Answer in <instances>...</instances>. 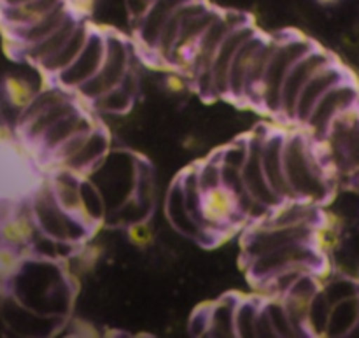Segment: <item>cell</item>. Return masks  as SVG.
<instances>
[{
	"mask_svg": "<svg viewBox=\"0 0 359 338\" xmlns=\"http://www.w3.org/2000/svg\"><path fill=\"white\" fill-rule=\"evenodd\" d=\"M284 170L294 200H304L318 205L319 202L328 198L330 186L323 161L304 135L293 133L286 137Z\"/></svg>",
	"mask_w": 359,
	"mask_h": 338,
	"instance_id": "cell-1",
	"label": "cell"
},
{
	"mask_svg": "<svg viewBox=\"0 0 359 338\" xmlns=\"http://www.w3.org/2000/svg\"><path fill=\"white\" fill-rule=\"evenodd\" d=\"M316 46L305 37L293 35V37L279 39L262 84V107L265 111H269L270 114H280L283 88L291 69L298 60L304 58Z\"/></svg>",
	"mask_w": 359,
	"mask_h": 338,
	"instance_id": "cell-2",
	"label": "cell"
},
{
	"mask_svg": "<svg viewBox=\"0 0 359 338\" xmlns=\"http://www.w3.org/2000/svg\"><path fill=\"white\" fill-rule=\"evenodd\" d=\"M30 202L35 221L41 228V234L48 235V237L76 244L86 237L88 230L91 228L79 217L72 216L65 209H62V205L56 202L51 184L39 189V193Z\"/></svg>",
	"mask_w": 359,
	"mask_h": 338,
	"instance_id": "cell-3",
	"label": "cell"
},
{
	"mask_svg": "<svg viewBox=\"0 0 359 338\" xmlns=\"http://www.w3.org/2000/svg\"><path fill=\"white\" fill-rule=\"evenodd\" d=\"M128 72H130L128 44H126L125 39L119 37V35L105 34L104 63H102L100 70H98L90 81H86V83L81 84V86L77 88L76 93L81 95L84 100L93 104L95 100L104 97L107 91L118 88Z\"/></svg>",
	"mask_w": 359,
	"mask_h": 338,
	"instance_id": "cell-4",
	"label": "cell"
},
{
	"mask_svg": "<svg viewBox=\"0 0 359 338\" xmlns=\"http://www.w3.org/2000/svg\"><path fill=\"white\" fill-rule=\"evenodd\" d=\"M321 249L316 248L314 244H293L258 256L248 262V266L251 279H255L256 283H263L276 273L294 269V266H304L318 273L321 270Z\"/></svg>",
	"mask_w": 359,
	"mask_h": 338,
	"instance_id": "cell-5",
	"label": "cell"
},
{
	"mask_svg": "<svg viewBox=\"0 0 359 338\" xmlns=\"http://www.w3.org/2000/svg\"><path fill=\"white\" fill-rule=\"evenodd\" d=\"M318 228L312 227H272V224H259L252 228L244 237L242 251L248 262L276 251L279 248L293 244H316Z\"/></svg>",
	"mask_w": 359,
	"mask_h": 338,
	"instance_id": "cell-6",
	"label": "cell"
},
{
	"mask_svg": "<svg viewBox=\"0 0 359 338\" xmlns=\"http://www.w3.org/2000/svg\"><path fill=\"white\" fill-rule=\"evenodd\" d=\"M263 139H265V133L258 135V133H252L249 137V153L248 160H245L244 167H242V181H244V188L248 191V195L255 200L258 205H262L263 209L270 210L272 212L277 205L284 202L279 195L276 193V189L272 188V184L269 182L265 174V168H263L262 161V147H263Z\"/></svg>",
	"mask_w": 359,
	"mask_h": 338,
	"instance_id": "cell-7",
	"label": "cell"
},
{
	"mask_svg": "<svg viewBox=\"0 0 359 338\" xmlns=\"http://www.w3.org/2000/svg\"><path fill=\"white\" fill-rule=\"evenodd\" d=\"M332 62H335V60H333L328 53L323 51V49H319L318 46H316L312 51H309L304 58H300L297 63H294L283 88L280 116H284L287 121H294V119H297L298 98H300L305 84L311 81V77L314 76L318 70H321L323 67L330 65Z\"/></svg>",
	"mask_w": 359,
	"mask_h": 338,
	"instance_id": "cell-8",
	"label": "cell"
},
{
	"mask_svg": "<svg viewBox=\"0 0 359 338\" xmlns=\"http://www.w3.org/2000/svg\"><path fill=\"white\" fill-rule=\"evenodd\" d=\"M359 98L358 88L349 79L337 84L332 90L323 95L321 100L312 111L309 123L305 126L312 130L316 135H326L332 130L333 123L356 105Z\"/></svg>",
	"mask_w": 359,
	"mask_h": 338,
	"instance_id": "cell-9",
	"label": "cell"
},
{
	"mask_svg": "<svg viewBox=\"0 0 359 338\" xmlns=\"http://www.w3.org/2000/svg\"><path fill=\"white\" fill-rule=\"evenodd\" d=\"M258 34L249 21L238 25L228 34L223 44L217 49L216 56L210 65V81H212V93L217 97H228V81H230V69L237 56L238 49L245 44L251 37Z\"/></svg>",
	"mask_w": 359,
	"mask_h": 338,
	"instance_id": "cell-10",
	"label": "cell"
},
{
	"mask_svg": "<svg viewBox=\"0 0 359 338\" xmlns=\"http://www.w3.org/2000/svg\"><path fill=\"white\" fill-rule=\"evenodd\" d=\"M104 58H105V34H102V32L95 30L93 28L86 46H84L83 53L79 55V58H77L69 69L63 70L60 76H56L55 81L60 84V86L76 91L81 84L90 81L91 77L100 70L102 63H104Z\"/></svg>",
	"mask_w": 359,
	"mask_h": 338,
	"instance_id": "cell-11",
	"label": "cell"
},
{
	"mask_svg": "<svg viewBox=\"0 0 359 338\" xmlns=\"http://www.w3.org/2000/svg\"><path fill=\"white\" fill-rule=\"evenodd\" d=\"M202 209L207 228L216 231V234L233 227L241 217L245 216L242 212V205L237 193L224 184L219 186V188L203 191Z\"/></svg>",
	"mask_w": 359,
	"mask_h": 338,
	"instance_id": "cell-12",
	"label": "cell"
},
{
	"mask_svg": "<svg viewBox=\"0 0 359 338\" xmlns=\"http://www.w3.org/2000/svg\"><path fill=\"white\" fill-rule=\"evenodd\" d=\"M347 79H349L347 74L344 72L335 62H332L330 65L323 67L321 70H318V72L311 77V81L305 84L304 91H302L300 98H298L297 119H294V123L307 125L312 111H314L318 102L323 98V95H325L326 91L332 90L333 86H337V84L344 83V81Z\"/></svg>",
	"mask_w": 359,
	"mask_h": 338,
	"instance_id": "cell-13",
	"label": "cell"
},
{
	"mask_svg": "<svg viewBox=\"0 0 359 338\" xmlns=\"http://www.w3.org/2000/svg\"><path fill=\"white\" fill-rule=\"evenodd\" d=\"M41 235L37 221L32 210V202L25 209H18L9 216H4L2 221V244L4 248L14 249V251H25L30 249L32 244Z\"/></svg>",
	"mask_w": 359,
	"mask_h": 338,
	"instance_id": "cell-14",
	"label": "cell"
},
{
	"mask_svg": "<svg viewBox=\"0 0 359 338\" xmlns=\"http://www.w3.org/2000/svg\"><path fill=\"white\" fill-rule=\"evenodd\" d=\"M284 146H286V135L283 133H265L262 147L263 168L269 182L276 189L277 195L283 200H293L290 184L284 170Z\"/></svg>",
	"mask_w": 359,
	"mask_h": 338,
	"instance_id": "cell-15",
	"label": "cell"
},
{
	"mask_svg": "<svg viewBox=\"0 0 359 338\" xmlns=\"http://www.w3.org/2000/svg\"><path fill=\"white\" fill-rule=\"evenodd\" d=\"M188 2H191V0H154L146 16L135 25L137 39H139L140 46H142L146 51L154 55L165 25L168 23L172 14H174L179 7H182Z\"/></svg>",
	"mask_w": 359,
	"mask_h": 338,
	"instance_id": "cell-16",
	"label": "cell"
},
{
	"mask_svg": "<svg viewBox=\"0 0 359 338\" xmlns=\"http://www.w3.org/2000/svg\"><path fill=\"white\" fill-rule=\"evenodd\" d=\"M165 212H167V219L170 221L172 227H174L179 234L184 235V237L195 238V241L200 242H203L205 238L216 237V234L200 227V224L191 217L188 207H186L184 193H182L179 179L174 181V184L168 189L167 202H165Z\"/></svg>",
	"mask_w": 359,
	"mask_h": 338,
	"instance_id": "cell-17",
	"label": "cell"
},
{
	"mask_svg": "<svg viewBox=\"0 0 359 338\" xmlns=\"http://www.w3.org/2000/svg\"><path fill=\"white\" fill-rule=\"evenodd\" d=\"M72 14L70 9L69 0H65L63 4H60L55 11H51L49 14H46L41 20L34 21L30 25H25V27L11 28V34H13V41L20 46V49L28 48L32 44H37V42L44 41L46 37L53 34V32L58 30L63 23H65L67 18Z\"/></svg>",
	"mask_w": 359,
	"mask_h": 338,
	"instance_id": "cell-18",
	"label": "cell"
},
{
	"mask_svg": "<svg viewBox=\"0 0 359 338\" xmlns=\"http://www.w3.org/2000/svg\"><path fill=\"white\" fill-rule=\"evenodd\" d=\"M323 214L316 203L304 200H284L266 216L265 223L272 227H312L319 228Z\"/></svg>",
	"mask_w": 359,
	"mask_h": 338,
	"instance_id": "cell-19",
	"label": "cell"
},
{
	"mask_svg": "<svg viewBox=\"0 0 359 338\" xmlns=\"http://www.w3.org/2000/svg\"><path fill=\"white\" fill-rule=\"evenodd\" d=\"M91 128H95L91 119L88 118L79 107H77L76 111H72L70 114H67L65 118L60 119L58 123H55V125H53L51 128L41 137L37 146L42 153L51 156V154L55 153L62 144H65L67 140L72 139V137L77 135V133L86 132V130H91Z\"/></svg>",
	"mask_w": 359,
	"mask_h": 338,
	"instance_id": "cell-20",
	"label": "cell"
},
{
	"mask_svg": "<svg viewBox=\"0 0 359 338\" xmlns=\"http://www.w3.org/2000/svg\"><path fill=\"white\" fill-rule=\"evenodd\" d=\"M266 37L262 34H256L255 37L249 39L241 49H238L237 56H235L233 63L230 69V81H228V97L235 98V100H245V86H248V76L251 70L252 58H255L256 51L259 46L265 42Z\"/></svg>",
	"mask_w": 359,
	"mask_h": 338,
	"instance_id": "cell-21",
	"label": "cell"
},
{
	"mask_svg": "<svg viewBox=\"0 0 359 338\" xmlns=\"http://www.w3.org/2000/svg\"><path fill=\"white\" fill-rule=\"evenodd\" d=\"M109 153V135L102 128L95 126L93 132L90 133L84 146L81 147L79 153L65 165L67 170H72L76 174H91L102 161L105 160Z\"/></svg>",
	"mask_w": 359,
	"mask_h": 338,
	"instance_id": "cell-22",
	"label": "cell"
},
{
	"mask_svg": "<svg viewBox=\"0 0 359 338\" xmlns=\"http://www.w3.org/2000/svg\"><path fill=\"white\" fill-rule=\"evenodd\" d=\"M81 20H83V18L76 16V14L72 13L69 18H67L65 23H63L58 30L53 32L49 37H46L44 41L37 42V44L28 46V48L20 49L21 55L27 56L30 62H34L35 65L41 67L42 63L48 62L51 56H55L56 53H58L60 49L65 46V42L69 41V39L74 35V32H76L77 25L81 23Z\"/></svg>",
	"mask_w": 359,
	"mask_h": 338,
	"instance_id": "cell-23",
	"label": "cell"
},
{
	"mask_svg": "<svg viewBox=\"0 0 359 338\" xmlns=\"http://www.w3.org/2000/svg\"><path fill=\"white\" fill-rule=\"evenodd\" d=\"M91 30H93V28H91L86 21L81 20V23L77 25V28H76V32H74L72 37L65 42V46H63V48L60 49L55 56H51L48 62L42 63L41 69L44 70L46 74H51L53 77L60 76L63 70L69 69V67L72 65L77 58H79V55L83 53L84 46H86L88 39H90Z\"/></svg>",
	"mask_w": 359,
	"mask_h": 338,
	"instance_id": "cell-24",
	"label": "cell"
},
{
	"mask_svg": "<svg viewBox=\"0 0 359 338\" xmlns=\"http://www.w3.org/2000/svg\"><path fill=\"white\" fill-rule=\"evenodd\" d=\"M81 182H83V179L79 177V174H76L72 170H67V168H62L53 177V181L49 182L53 188V193H55L56 202L62 205V209H65L67 212L79 217V219L81 205H83V200H81Z\"/></svg>",
	"mask_w": 359,
	"mask_h": 338,
	"instance_id": "cell-25",
	"label": "cell"
},
{
	"mask_svg": "<svg viewBox=\"0 0 359 338\" xmlns=\"http://www.w3.org/2000/svg\"><path fill=\"white\" fill-rule=\"evenodd\" d=\"M76 109H77V104L74 102V98H69V100L62 102V104L41 112V114L32 118L28 123H25L23 126H20L21 135H23L28 142L37 144L39 140H41V137L44 135V133L55 125V123H58L60 119L65 118L67 114H70V112L76 111Z\"/></svg>",
	"mask_w": 359,
	"mask_h": 338,
	"instance_id": "cell-26",
	"label": "cell"
},
{
	"mask_svg": "<svg viewBox=\"0 0 359 338\" xmlns=\"http://www.w3.org/2000/svg\"><path fill=\"white\" fill-rule=\"evenodd\" d=\"M238 302L241 298L226 295L216 304L210 305V337H237L235 318H237Z\"/></svg>",
	"mask_w": 359,
	"mask_h": 338,
	"instance_id": "cell-27",
	"label": "cell"
},
{
	"mask_svg": "<svg viewBox=\"0 0 359 338\" xmlns=\"http://www.w3.org/2000/svg\"><path fill=\"white\" fill-rule=\"evenodd\" d=\"M359 321V295L346 298L332 307L326 337H347L353 335Z\"/></svg>",
	"mask_w": 359,
	"mask_h": 338,
	"instance_id": "cell-28",
	"label": "cell"
},
{
	"mask_svg": "<svg viewBox=\"0 0 359 338\" xmlns=\"http://www.w3.org/2000/svg\"><path fill=\"white\" fill-rule=\"evenodd\" d=\"M63 2L65 0H32L23 6L4 7V21L9 28L25 27V25H30L44 18Z\"/></svg>",
	"mask_w": 359,
	"mask_h": 338,
	"instance_id": "cell-29",
	"label": "cell"
},
{
	"mask_svg": "<svg viewBox=\"0 0 359 338\" xmlns=\"http://www.w3.org/2000/svg\"><path fill=\"white\" fill-rule=\"evenodd\" d=\"M4 91H6V98L11 107L20 109V111H25L37 97L34 84L21 76H7L4 81Z\"/></svg>",
	"mask_w": 359,
	"mask_h": 338,
	"instance_id": "cell-30",
	"label": "cell"
},
{
	"mask_svg": "<svg viewBox=\"0 0 359 338\" xmlns=\"http://www.w3.org/2000/svg\"><path fill=\"white\" fill-rule=\"evenodd\" d=\"M332 307L328 297L325 291H319L316 295L314 302L311 305V312L307 318V332L309 335H326L330 323V314H332Z\"/></svg>",
	"mask_w": 359,
	"mask_h": 338,
	"instance_id": "cell-31",
	"label": "cell"
},
{
	"mask_svg": "<svg viewBox=\"0 0 359 338\" xmlns=\"http://www.w3.org/2000/svg\"><path fill=\"white\" fill-rule=\"evenodd\" d=\"M263 304L256 300H241L237 307V318H235V328L237 337H256V323H258L259 309Z\"/></svg>",
	"mask_w": 359,
	"mask_h": 338,
	"instance_id": "cell-32",
	"label": "cell"
},
{
	"mask_svg": "<svg viewBox=\"0 0 359 338\" xmlns=\"http://www.w3.org/2000/svg\"><path fill=\"white\" fill-rule=\"evenodd\" d=\"M133 97L135 95L130 93L128 90H125L123 86H118L114 90L107 91L98 100H95L93 105L97 109H100V111L109 112V114H123V112H126L132 107Z\"/></svg>",
	"mask_w": 359,
	"mask_h": 338,
	"instance_id": "cell-33",
	"label": "cell"
},
{
	"mask_svg": "<svg viewBox=\"0 0 359 338\" xmlns=\"http://www.w3.org/2000/svg\"><path fill=\"white\" fill-rule=\"evenodd\" d=\"M265 307L266 312H269L270 321H272L277 337L297 335V330H294L293 323H291V318L290 314H287L283 298H273V300L265 302Z\"/></svg>",
	"mask_w": 359,
	"mask_h": 338,
	"instance_id": "cell-34",
	"label": "cell"
},
{
	"mask_svg": "<svg viewBox=\"0 0 359 338\" xmlns=\"http://www.w3.org/2000/svg\"><path fill=\"white\" fill-rule=\"evenodd\" d=\"M196 175H198L200 186H202L203 191H209V189L219 188L224 184L223 181V165H221L219 158L214 156L205 160L203 163H200L196 167Z\"/></svg>",
	"mask_w": 359,
	"mask_h": 338,
	"instance_id": "cell-35",
	"label": "cell"
},
{
	"mask_svg": "<svg viewBox=\"0 0 359 338\" xmlns=\"http://www.w3.org/2000/svg\"><path fill=\"white\" fill-rule=\"evenodd\" d=\"M323 291L326 293V297H328L330 304L332 305L339 304V302L346 300V298L349 297H354V295H359L356 291V286L347 279L332 280V283H328L323 288Z\"/></svg>",
	"mask_w": 359,
	"mask_h": 338,
	"instance_id": "cell-36",
	"label": "cell"
},
{
	"mask_svg": "<svg viewBox=\"0 0 359 338\" xmlns=\"http://www.w3.org/2000/svg\"><path fill=\"white\" fill-rule=\"evenodd\" d=\"M126 234H128V241L139 249L149 248L154 241L153 230H151V227L146 223V221H139V223L130 224Z\"/></svg>",
	"mask_w": 359,
	"mask_h": 338,
	"instance_id": "cell-37",
	"label": "cell"
},
{
	"mask_svg": "<svg viewBox=\"0 0 359 338\" xmlns=\"http://www.w3.org/2000/svg\"><path fill=\"white\" fill-rule=\"evenodd\" d=\"M209 326H210V307L196 309L195 314L191 316V321H189V333L195 337L209 335Z\"/></svg>",
	"mask_w": 359,
	"mask_h": 338,
	"instance_id": "cell-38",
	"label": "cell"
},
{
	"mask_svg": "<svg viewBox=\"0 0 359 338\" xmlns=\"http://www.w3.org/2000/svg\"><path fill=\"white\" fill-rule=\"evenodd\" d=\"M125 6H126V13H128V16L132 18L133 25H137L144 16H146L147 11H149L151 6H153V2H149V0H126Z\"/></svg>",
	"mask_w": 359,
	"mask_h": 338,
	"instance_id": "cell-39",
	"label": "cell"
},
{
	"mask_svg": "<svg viewBox=\"0 0 359 338\" xmlns=\"http://www.w3.org/2000/svg\"><path fill=\"white\" fill-rule=\"evenodd\" d=\"M256 337H277L272 321H270L269 312H266L265 304H263L262 309H259L258 323H256Z\"/></svg>",
	"mask_w": 359,
	"mask_h": 338,
	"instance_id": "cell-40",
	"label": "cell"
},
{
	"mask_svg": "<svg viewBox=\"0 0 359 338\" xmlns=\"http://www.w3.org/2000/svg\"><path fill=\"white\" fill-rule=\"evenodd\" d=\"M165 90L172 95H181L188 90V83H186L184 76L181 72H170L165 77Z\"/></svg>",
	"mask_w": 359,
	"mask_h": 338,
	"instance_id": "cell-41",
	"label": "cell"
},
{
	"mask_svg": "<svg viewBox=\"0 0 359 338\" xmlns=\"http://www.w3.org/2000/svg\"><path fill=\"white\" fill-rule=\"evenodd\" d=\"M69 4L70 9H72V13L76 14V16L84 18L93 11L97 0H69Z\"/></svg>",
	"mask_w": 359,
	"mask_h": 338,
	"instance_id": "cell-42",
	"label": "cell"
},
{
	"mask_svg": "<svg viewBox=\"0 0 359 338\" xmlns=\"http://www.w3.org/2000/svg\"><path fill=\"white\" fill-rule=\"evenodd\" d=\"M32 2V0H2L4 7H16V6H23V4Z\"/></svg>",
	"mask_w": 359,
	"mask_h": 338,
	"instance_id": "cell-43",
	"label": "cell"
}]
</instances>
